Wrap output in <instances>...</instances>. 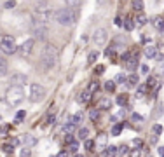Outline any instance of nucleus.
<instances>
[{
    "instance_id": "45",
    "label": "nucleus",
    "mask_w": 164,
    "mask_h": 157,
    "mask_svg": "<svg viewBox=\"0 0 164 157\" xmlns=\"http://www.w3.org/2000/svg\"><path fill=\"white\" fill-rule=\"evenodd\" d=\"M93 147H94V142H91V140H86V149H87V150H93Z\"/></svg>"
},
{
    "instance_id": "46",
    "label": "nucleus",
    "mask_w": 164,
    "mask_h": 157,
    "mask_svg": "<svg viewBox=\"0 0 164 157\" xmlns=\"http://www.w3.org/2000/svg\"><path fill=\"white\" fill-rule=\"evenodd\" d=\"M147 91V86L145 84H142V86H138V94H143Z\"/></svg>"
},
{
    "instance_id": "47",
    "label": "nucleus",
    "mask_w": 164,
    "mask_h": 157,
    "mask_svg": "<svg viewBox=\"0 0 164 157\" xmlns=\"http://www.w3.org/2000/svg\"><path fill=\"white\" fill-rule=\"evenodd\" d=\"M133 145H135V147H142V145H143V142H142L140 138H135V140H133Z\"/></svg>"
},
{
    "instance_id": "36",
    "label": "nucleus",
    "mask_w": 164,
    "mask_h": 157,
    "mask_svg": "<svg viewBox=\"0 0 164 157\" xmlns=\"http://www.w3.org/2000/svg\"><path fill=\"white\" fill-rule=\"evenodd\" d=\"M126 82H128V86H136L138 84V77L136 75H131V77H128Z\"/></svg>"
},
{
    "instance_id": "41",
    "label": "nucleus",
    "mask_w": 164,
    "mask_h": 157,
    "mask_svg": "<svg viewBox=\"0 0 164 157\" xmlns=\"http://www.w3.org/2000/svg\"><path fill=\"white\" fill-rule=\"evenodd\" d=\"M154 133H156V135H161V133H163V126H161V124H156V126H154Z\"/></svg>"
},
{
    "instance_id": "51",
    "label": "nucleus",
    "mask_w": 164,
    "mask_h": 157,
    "mask_svg": "<svg viewBox=\"0 0 164 157\" xmlns=\"http://www.w3.org/2000/svg\"><path fill=\"white\" fill-rule=\"evenodd\" d=\"M142 72H143V73H147V72H149V66H147V65H143V66H142Z\"/></svg>"
},
{
    "instance_id": "25",
    "label": "nucleus",
    "mask_w": 164,
    "mask_h": 157,
    "mask_svg": "<svg viewBox=\"0 0 164 157\" xmlns=\"http://www.w3.org/2000/svg\"><path fill=\"white\" fill-rule=\"evenodd\" d=\"M133 9L136 12H142L143 10V0H133Z\"/></svg>"
},
{
    "instance_id": "29",
    "label": "nucleus",
    "mask_w": 164,
    "mask_h": 157,
    "mask_svg": "<svg viewBox=\"0 0 164 157\" xmlns=\"http://www.w3.org/2000/svg\"><path fill=\"white\" fill-rule=\"evenodd\" d=\"M73 131H75V124H73L72 121H70V122H66V124H65V133H66V135H70V133H73Z\"/></svg>"
},
{
    "instance_id": "44",
    "label": "nucleus",
    "mask_w": 164,
    "mask_h": 157,
    "mask_svg": "<svg viewBox=\"0 0 164 157\" xmlns=\"http://www.w3.org/2000/svg\"><path fill=\"white\" fill-rule=\"evenodd\" d=\"M126 101H128L126 96H119V98H117V103H119V105H126Z\"/></svg>"
},
{
    "instance_id": "52",
    "label": "nucleus",
    "mask_w": 164,
    "mask_h": 157,
    "mask_svg": "<svg viewBox=\"0 0 164 157\" xmlns=\"http://www.w3.org/2000/svg\"><path fill=\"white\" fill-rule=\"evenodd\" d=\"M157 152H159V156H164V147H159V150H157Z\"/></svg>"
},
{
    "instance_id": "11",
    "label": "nucleus",
    "mask_w": 164,
    "mask_h": 157,
    "mask_svg": "<svg viewBox=\"0 0 164 157\" xmlns=\"http://www.w3.org/2000/svg\"><path fill=\"white\" fill-rule=\"evenodd\" d=\"M107 142H108V136H107L105 133H101V135H98V138H96V142H94V147H96L98 150L107 149Z\"/></svg>"
},
{
    "instance_id": "33",
    "label": "nucleus",
    "mask_w": 164,
    "mask_h": 157,
    "mask_svg": "<svg viewBox=\"0 0 164 157\" xmlns=\"http://www.w3.org/2000/svg\"><path fill=\"white\" fill-rule=\"evenodd\" d=\"M68 121H72V122H73V124H75V126H77V124H79V122H80V121H82V114H80V112H79V114H75V115H73V117H70V119H68Z\"/></svg>"
},
{
    "instance_id": "30",
    "label": "nucleus",
    "mask_w": 164,
    "mask_h": 157,
    "mask_svg": "<svg viewBox=\"0 0 164 157\" xmlns=\"http://www.w3.org/2000/svg\"><path fill=\"white\" fill-rule=\"evenodd\" d=\"M126 80H128V77H126L124 73H117V75H115V84H124Z\"/></svg>"
},
{
    "instance_id": "4",
    "label": "nucleus",
    "mask_w": 164,
    "mask_h": 157,
    "mask_svg": "<svg viewBox=\"0 0 164 157\" xmlns=\"http://www.w3.org/2000/svg\"><path fill=\"white\" fill-rule=\"evenodd\" d=\"M45 94H47V91H45L44 86H40V84H31V86H30V94H28L30 101L40 103V101L45 98Z\"/></svg>"
},
{
    "instance_id": "31",
    "label": "nucleus",
    "mask_w": 164,
    "mask_h": 157,
    "mask_svg": "<svg viewBox=\"0 0 164 157\" xmlns=\"http://www.w3.org/2000/svg\"><path fill=\"white\" fill-rule=\"evenodd\" d=\"M87 89H89L91 93H96V91L100 89V82H98V80H93V82L89 84V87H87Z\"/></svg>"
},
{
    "instance_id": "10",
    "label": "nucleus",
    "mask_w": 164,
    "mask_h": 157,
    "mask_svg": "<svg viewBox=\"0 0 164 157\" xmlns=\"http://www.w3.org/2000/svg\"><path fill=\"white\" fill-rule=\"evenodd\" d=\"M126 68L129 72H135L138 68V58L136 56H126Z\"/></svg>"
},
{
    "instance_id": "9",
    "label": "nucleus",
    "mask_w": 164,
    "mask_h": 157,
    "mask_svg": "<svg viewBox=\"0 0 164 157\" xmlns=\"http://www.w3.org/2000/svg\"><path fill=\"white\" fill-rule=\"evenodd\" d=\"M33 38H30V40H26V42H23L19 47H17V51L16 52H19L21 56H28V54H31V49H33Z\"/></svg>"
},
{
    "instance_id": "37",
    "label": "nucleus",
    "mask_w": 164,
    "mask_h": 157,
    "mask_svg": "<svg viewBox=\"0 0 164 157\" xmlns=\"http://www.w3.org/2000/svg\"><path fill=\"white\" fill-rule=\"evenodd\" d=\"M24 117H26V112H24V110H19V112L16 114V119H17V122H21Z\"/></svg>"
},
{
    "instance_id": "49",
    "label": "nucleus",
    "mask_w": 164,
    "mask_h": 157,
    "mask_svg": "<svg viewBox=\"0 0 164 157\" xmlns=\"http://www.w3.org/2000/svg\"><path fill=\"white\" fill-rule=\"evenodd\" d=\"M96 2H98V5H105V3H108L110 0H96Z\"/></svg>"
},
{
    "instance_id": "12",
    "label": "nucleus",
    "mask_w": 164,
    "mask_h": 157,
    "mask_svg": "<svg viewBox=\"0 0 164 157\" xmlns=\"http://www.w3.org/2000/svg\"><path fill=\"white\" fill-rule=\"evenodd\" d=\"M143 51H145V56H147V58H152V59H154V58H161L159 52H157V47H156V45H147Z\"/></svg>"
},
{
    "instance_id": "2",
    "label": "nucleus",
    "mask_w": 164,
    "mask_h": 157,
    "mask_svg": "<svg viewBox=\"0 0 164 157\" xmlns=\"http://www.w3.org/2000/svg\"><path fill=\"white\" fill-rule=\"evenodd\" d=\"M23 100H24V89H23V86L12 84V86L7 87V91H5V101H7L10 107L19 105Z\"/></svg>"
},
{
    "instance_id": "39",
    "label": "nucleus",
    "mask_w": 164,
    "mask_h": 157,
    "mask_svg": "<svg viewBox=\"0 0 164 157\" xmlns=\"http://www.w3.org/2000/svg\"><path fill=\"white\" fill-rule=\"evenodd\" d=\"M131 119H133L135 122H142V121H143V115H140V114H133Z\"/></svg>"
},
{
    "instance_id": "27",
    "label": "nucleus",
    "mask_w": 164,
    "mask_h": 157,
    "mask_svg": "<svg viewBox=\"0 0 164 157\" xmlns=\"http://www.w3.org/2000/svg\"><path fill=\"white\" fill-rule=\"evenodd\" d=\"M2 150H3V154H12L14 152V145L12 143H5V145H2Z\"/></svg>"
},
{
    "instance_id": "43",
    "label": "nucleus",
    "mask_w": 164,
    "mask_h": 157,
    "mask_svg": "<svg viewBox=\"0 0 164 157\" xmlns=\"http://www.w3.org/2000/svg\"><path fill=\"white\" fill-rule=\"evenodd\" d=\"M152 86H156V77H150L147 80V87H152Z\"/></svg>"
},
{
    "instance_id": "28",
    "label": "nucleus",
    "mask_w": 164,
    "mask_h": 157,
    "mask_svg": "<svg viewBox=\"0 0 164 157\" xmlns=\"http://www.w3.org/2000/svg\"><path fill=\"white\" fill-rule=\"evenodd\" d=\"M82 2H84V0H66L68 7H72V9H77V7H80V5H82Z\"/></svg>"
},
{
    "instance_id": "8",
    "label": "nucleus",
    "mask_w": 164,
    "mask_h": 157,
    "mask_svg": "<svg viewBox=\"0 0 164 157\" xmlns=\"http://www.w3.org/2000/svg\"><path fill=\"white\" fill-rule=\"evenodd\" d=\"M33 37L38 38V40H44L47 37V28L44 23H38V21H33Z\"/></svg>"
},
{
    "instance_id": "50",
    "label": "nucleus",
    "mask_w": 164,
    "mask_h": 157,
    "mask_svg": "<svg viewBox=\"0 0 164 157\" xmlns=\"http://www.w3.org/2000/svg\"><path fill=\"white\" fill-rule=\"evenodd\" d=\"M103 72H105V68H103V66H98V68H96V73H103Z\"/></svg>"
},
{
    "instance_id": "15",
    "label": "nucleus",
    "mask_w": 164,
    "mask_h": 157,
    "mask_svg": "<svg viewBox=\"0 0 164 157\" xmlns=\"http://www.w3.org/2000/svg\"><path fill=\"white\" fill-rule=\"evenodd\" d=\"M152 23H154V26H156L161 33H164V17H163V16L154 17V21H152Z\"/></svg>"
},
{
    "instance_id": "48",
    "label": "nucleus",
    "mask_w": 164,
    "mask_h": 157,
    "mask_svg": "<svg viewBox=\"0 0 164 157\" xmlns=\"http://www.w3.org/2000/svg\"><path fill=\"white\" fill-rule=\"evenodd\" d=\"M9 131V126L7 124H3V126H0V135H5Z\"/></svg>"
},
{
    "instance_id": "40",
    "label": "nucleus",
    "mask_w": 164,
    "mask_h": 157,
    "mask_svg": "<svg viewBox=\"0 0 164 157\" xmlns=\"http://www.w3.org/2000/svg\"><path fill=\"white\" fill-rule=\"evenodd\" d=\"M3 7H5V9H12V7H16V2H14V0H9V2H5Z\"/></svg>"
},
{
    "instance_id": "14",
    "label": "nucleus",
    "mask_w": 164,
    "mask_h": 157,
    "mask_svg": "<svg viewBox=\"0 0 164 157\" xmlns=\"http://www.w3.org/2000/svg\"><path fill=\"white\" fill-rule=\"evenodd\" d=\"M91 96H93V93H91L89 89H86V91H82V93L79 94V98H77V100H79L80 103H87V101L91 100Z\"/></svg>"
},
{
    "instance_id": "21",
    "label": "nucleus",
    "mask_w": 164,
    "mask_h": 157,
    "mask_svg": "<svg viewBox=\"0 0 164 157\" xmlns=\"http://www.w3.org/2000/svg\"><path fill=\"white\" fill-rule=\"evenodd\" d=\"M103 156H117V147L115 145H107V150L101 152Z\"/></svg>"
},
{
    "instance_id": "20",
    "label": "nucleus",
    "mask_w": 164,
    "mask_h": 157,
    "mask_svg": "<svg viewBox=\"0 0 164 157\" xmlns=\"http://www.w3.org/2000/svg\"><path fill=\"white\" fill-rule=\"evenodd\" d=\"M115 86H117V84H115V80H107L103 87H105V91H107V93H115Z\"/></svg>"
},
{
    "instance_id": "3",
    "label": "nucleus",
    "mask_w": 164,
    "mask_h": 157,
    "mask_svg": "<svg viewBox=\"0 0 164 157\" xmlns=\"http://www.w3.org/2000/svg\"><path fill=\"white\" fill-rule=\"evenodd\" d=\"M54 19L61 26H72L77 21V14L73 12V9H58L54 12Z\"/></svg>"
},
{
    "instance_id": "1",
    "label": "nucleus",
    "mask_w": 164,
    "mask_h": 157,
    "mask_svg": "<svg viewBox=\"0 0 164 157\" xmlns=\"http://www.w3.org/2000/svg\"><path fill=\"white\" fill-rule=\"evenodd\" d=\"M56 63H58V47L56 45H47L45 49H44V52H42V56H40V61H38V65H40V68L42 70H51V68H54L56 66Z\"/></svg>"
},
{
    "instance_id": "35",
    "label": "nucleus",
    "mask_w": 164,
    "mask_h": 157,
    "mask_svg": "<svg viewBox=\"0 0 164 157\" xmlns=\"http://www.w3.org/2000/svg\"><path fill=\"white\" fill-rule=\"evenodd\" d=\"M128 154H129V149L126 145H122V147L117 149V156H128Z\"/></svg>"
},
{
    "instance_id": "24",
    "label": "nucleus",
    "mask_w": 164,
    "mask_h": 157,
    "mask_svg": "<svg viewBox=\"0 0 164 157\" xmlns=\"http://www.w3.org/2000/svg\"><path fill=\"white\" fill-rule=\"evenodd\" d=\"M98 56H100V52H98V51H91V52H89V58H87V63H89V65H93V63L98 59Z\"/></svg>"
},
{
    "instance_id": "13",
    "label": "nucleus",
    "mask_w": 164,
    "mask_h": 157,
    "mask_svg": "<svg viewBox=\"0 0 164 157\" xmlns=\"http://www.w3.org/2000/svg\"><path fill=\"white\" fill-rule=\"evenodd\" d=\"M26 80H28V77L26 75H23V73H14L12 75V84H26Z\"/></svg>"
},
{
    "instance_id": "17",
    "label": "nucleus",
    "mask_w": 164,
    "mask_h": 157,
    "mask_svg": "<svg viewBox=\"0 0 164 157\" xmlns=\"http://www.w3.org/2000/svg\"><path fill=\"white\" fill-rule=\"evenodd\" d=\"M112 107V101L108 100V98H101L100 101H98V108H101V110H108Z\"/></svg>"
},
{
    "instance_id": "23",
    "label": "nucleus",
    "mask_w": 164,
    "mask_h": 157,
    "mask_svg": "<svg viewBox=\"0 0 164 157\" xmlns=\"http://www.w3.org/2000/svg\"><path fill=\"white\" fill-rule=\"evenodd\" d=\"M124 28H126L128 31H131V30L135 28V21H133L131 17H126V19H124Z\"/></svg>"
},
{
    "instance_id": "16",
    "label": "nucleus",
    "mask_w": 164,
    "mask_h": 157,
    "mask_svg": "<svg viewBox=\"0 0 164 157\" xmlns=\"http://www.w3.org/2000/svg\"><path fill=\"white\" fill-rule=\"evenodd\" d=\"M135 24H138V26H145V24H147V16L143 14V10L138 12V16H136V19H135Z\"/></svg>"
},
{
    "instance_id": "38",
    "label": "nucleus",
    "mask_w": 164,
    "mask_h": 157,
    "mask_svg": "<svg viewBox=\"0 0 164 157\" xmlns=\"http://www.w3.org/2000/svg\"><path fill=\"white\" fill-rule=\"evenodd\" d=\"M156 72H157L159 75H164V59L161 61V63H159V66L156 68Z\"/></svg>"
},
{
    "instance_id": "42",
    "label": "nucleus",
    "mask_w": 164,
    "mask_h": 157,
    "mask_svg": "<svg viewBox=\"0 0 164 157\" xmlns=\"http://www.w3.org/2000/svg\"><path fill=\"white\" fill-rule=\"evenodd\" d=\"M19 154H21L23 157H24V156H30V154H31V150H30V147H24V149H23Z\"/></svg>"
},
{
    "instance_id": "6",
    "label": "nucleus",
    "mask_w": 164,
    "mask_h": 157,
    "mask_svg": "<svg viewBox=\"0 0 164 157\" xmlns=\"http://www.w3.org/2000/svg\"><path fill=\"white\" fill-rule=\"evenodd\" d=\"M0 51H3L5 54H14V52L17 51L16 42H14V37L3 35V38H2V42H0Z\"/></svg>"
},
{
    "instance_id": "26",
    "label": "nucleus",
    "mask_w": 164,
    "mask_h": 157,
    "mask_svg": "<svg viewBox=\"0 0 164 157\" xmlns=\"http://www.w3.org/2000/svg\"><path fill=\"white\" fill-rule=\"evenodd\" d=\"M77 150H79V143H77V142H70V145H68V154H77Z\"/></svg>"
},
{
    "instance_id": "22",
    "label": "nucleus",
    "mask_w": 164,
    "mask_h": 157,
    "mask_svg": "<svg viewBox=\"0 0 164 157\" xmlns=\"http://www.w3.org/2000/svg\"><path fill=\"white\" fill-rule=\"evenodd\" d=\"M7 70H9V65H7L5 58H0V75H5Z\"/></svg>"
},
{
    "instance_id": "19",
    "label": "nucleus",
    "mask_w": 164,
    "mask_h": 157,
    "mask_svg": "<svg viewBox=\"0 0 164 157\" xmlns=\"http://www.w3.org/2000/svg\"><path fill=\"white\" fill-rule=\"evenodd\" d=\"M87 136H89V129H87V128H80V129L77 131V138H79V140H84V142H86Z\"/></svg>"
},
{
    "instance_id": "34",
    "label": "nucleus",
    "mask_w": 164,
    "mask_h": 157,
    "mask_svg": "<svg viewBox=\"0 0 164 157\" xmlns=\"http://www.w3.org/2000/svg\"><path fill=\"white\" fill-rule=\"evenodd\" d=\"M121 131H122V124H115V126L112 128V135H114V136H119Z\"/></svg>"
},
{
    "instance_id": "32",
    "label": "nucleus",
    "mask_w": 164,
    "mask_h": 157,
    "mask_svg": "<svg viewBox=\"0 0 164 157\" xmlns=\"http://www.w3.org/2000/svg\"><path fill=\"white\" fill-rule=\"evenodd\" d=\"M89 119H91L93 122H96V121L100 119V112H98V110H91V112H89Z\"/></svg>"
},
{
    "instance_id": "7",
    "label": "nucleus",
    "mask_w": 164,
    "mask_h": 157,
    "mask_svg": "<svg viewBox=\"0 0 164 157\" xmlns=\"http://www.w3.org/2000/svg\"><path fill=\"white\" fill-rule=\"evenodd\" d=\"M107 40H108V31H107L105 28H98V30H94V33H93V42H94L96 47L105 45Z\"/></svg>"
},
{
    "instance_id": "5",
    "label": "nucleus",
    "mask_w": 164,
    "mask_h": 157,
    "mask_svg": "<svg viewBox=\"0 0 164 157\" xmlns=\"http://www.w3.org/2000/svg\"><path fill=\"white\" fill-rule=\"evenodd\" d=\"M35 21H38V23H44V24H47L49 21H51V17H52V14H51V10L47 9V7H40V3L35 7Z\"/></svg>"
},
{
    "instance_id": "18",
    "label": "nucleus",
    "mask_w": 164,
    "mask_h": 157,
    "mask_svg": "<svg viewBox=\"0 0 164 157\" xmlns=\"http://www.w3.org/2000/svg\"><path fill=\"white\" fill-rule=\"evenodd\" d=\"M23 143H24V147H33V145L37 143V140H35L31 135H24V136H23Z\"/></svg>"
}]
</instances>
